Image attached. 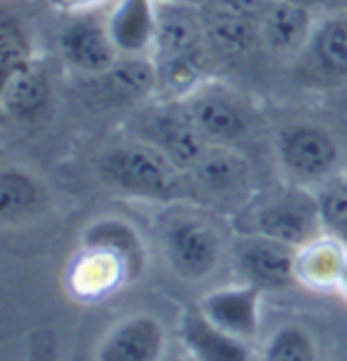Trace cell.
<instances>
[{
	"label": "cell",
	"instance_id": "obj_10",
	"mask_svg": "<svg viewBox=\"0 0 347 361\" xmlns=\"http://www.w3.org/2000/svg\"><path fill=\"white\" fill-rule=\"evenodd\" d=\"M165 353V329L150 314H136L118 323L99 343L102 361H154Z\"/></svg>",
	"mask_w": 347,
	"mask_h": 361
},
{
	"label": "cell",
	"instance_id": "obj_7",
	"mask_svg": "<svg viewBox=\"0 0 347 361\" xmlns=\"http://www.w3.org/2000/svg\"><path fill=\"white\" fill-rule=\"evenodd\" d=\"M233 256L246 282L264 288H286L295 276L297 247L262 233H244L233 244Z\"/></svg>",
	"mask_w": 347,
	"mask_h": 361
},
{
	"label": "cell",
	"instance_id": "obj_29",
	"mask_svg": "<svg viewBox=\"0 0 347 361\" xmlns=\"http://www.w3.org/2000/svg\"><path fill=\"white\" fill-rule=\"evenodd\" d=\"M337 293L343 296L347 300V258L346 266H343V272H341V280H339V286H337Z\"/></svg>",
	"mask_w": 347,
	"mask_h": 361
},
{
	"label": "cell",
	"instance_id": "obj_11",
	"mask_svg": "<svg viewBox=\"0 0 347 361\" xmlns=\"http://www.w3.org/2000/svg\"><path fill=\"white\" fill-rule=\"evenodd\" d=\"M145 140L157 147L171 163L177 164L183 173H187L207 150L209 142L197 130L187 110L169 112L163 110L149 122Z\"/></svg>",
	"mask_w": 347,
	"mask_h": 361
},
{
	"label": "cell",
	"instance_id": "obj_5",
	"mask_svg": "<svg viewBox=\"0 0 347 361\" xmlns=\"http://www.w3.org/2000/svg\"><path fill=\"white\" fill-rule=\"evenodd\" d=\"M128 254L120 247L85 242V247L67 268V288L83 302L112 295L128 276Z\"/></svg>",
	"mask_w": 347,
	"mask_h": 361
},
{
	"label": "cell",
	"instance_id": "obj_9",
	"mask_svg": "<svg viewBox=\"0 0 347 361\" xmlns=\"http://www.w3.org/2000/svg\"><path fill=\"white\" fill-rule=\"evenodd\" d=\"M157 29L150 57L166 59L207 53L201 8L179 0H154Z\"/></svg>",
	"mask_w": 347,
	"mask_h": 361
},
{
	"label": "cell",
	"instance_id": "obj_2",
	"mask_svg": "<svg viewBox=\"0 0 347 361\" xmlns=\"http://www.w3.org/2000/svg\"><path fill=\"white\" fill-rule=\"evenodd\" d=\"M161 246L171 268L187 280L212 276L221 260V238L197 209H173L161 224Z\"/></svg>",
	"mask_w": 347,
	"mask_h": 361
},
{
	"label": "cell",
	"instance_id": "obj_15",
	"mask_svg": "<svg viewBox=\"0 0 347 361\" xmlns=\"http://www.w3.org/2000/svg\"><path fill=\"white\" fill-rule=\"evenodd\" d=\"M106 27L120 55H150L157 29L154 0H114Z\"/></svg>",
	"mask_w": 347,
	"mask_h": 361
},
{
	"label": "cell",
	"instance_id": "obj_13",
	"mask_svg": "<svg viewBox=\"0 0 347 361\" xmlns=\"http://www.w3.org/2000/svg\"><path fill=\"white\" fill-rule=\"evenodd\" d=\"M311 13L313 8L286 0H274L258 18L262 45L276 55H295L305 49L315 27Z\"/></svg>",
	"mask_w": 347,
	"mask_h": 361
},
{
	"label": "cell",
	"instance_id": "obj_14",
	"mask_svg": "<svg viewBox=\"0 0 347 361\" xmlns=\"http://www.w3.org/2000/svg\"><path fill=\"white\" fill-rule=\"evenodd\" d=\"M61 49L66 59L83 73L104 75L120 57L106 23L78 20L61 35Z\"/></svg>",
	"mask_w": 347,
	"mask_h": 361
},
{
	"label": "cell",
	"instance_id": "obj_22",
	"mask_svg": "<svg viewBox=\"0 0 347 361\" xmlns=\"http://www.w3.org/2000/svg\"><path fill=\"white\" fill-rule=\"evenodd\" d=\"M47 96H49L47 82L33 66L23 67L2 80L0 102L6 114L18 116V118L33 116L45 106Z\"/></svg>",
	"mask_w": 347,
	"mask_h": 361
},
{
	"label": "cell",
	"instance_id": "obj_31",
	"mask_svg": "<svg viewBox=\"0 0 347 361\" xmlns=\"http://www.w3.org/2000/svg\"><path fill=\"white\" fill-rule=\"evenodd\" d=\"M286 2H295V4H300V6H307V8L323 6V0H286Z\"/></svg>",
	"mask_w": 347,
	"mask_h": 361
},
{
	"label": "cell",
	"instance_id": "obj_8",
	"mask_svg": "<svg viewBox=\"0 0 347 361\" xmlns=\"http://www.w3.org/2000/svg\"><path fill=\"white\" fill-rule=\"evenodd\" d=\"M284 169L303 183L327 179L339 159V148L317 126L298 124L284 132L279 142Z\"/></svg>",
	"mask_w": 347,
	"mask_h": 361
},
{
	"label": "cell",
	"instance_id": "obj_24",
	"mask_svg": "<svg viewBox=\"0 0 347 361\" xmlns=\"http://www.w3.org/2000/svg\"><path fill=\"white\" fill-rule=\"evenodd\" d=\"M317 347L311 335L298 327H282L262 347V360L268 361H313Z\"/></svg>",
	"mask_w": 347,
	"mask_h": 361
},
{
	"label": "cell",
	"instance_id": "obj_17",
	"mask_svg": "<svg viewBox=\"0 0 347 361\" xmlns=\"http://www.w3.org/2000/svg\"><path fill=\"white\" fill-rule=\"evenodd\" d=\"M201 17L205 43L212 53L221 57H242L256 45H262L256 18L242 17L215 6H203Z\"/></svg>",
	"mask_w": 347,
	"mask_h": 361
},
{
	"label": "cell",
	"instance_id": "obj_20",
	"mask_svg": "<svg viewBox=\"0 0 347 361\" xmlns=\"http://www.w3.org/2000/svg\"><path fill=\"white\" fill-rule=\"evenodd\" d=\"M307 47L323 71L347 75V8H333L317 20Z\"/></svg>",
	"mask_w": 347,
	"mask_h": 361
},
{
	"label": "cell",
	"instance_id": "obj_21",
	"mask_svg": "<svg viewBox=\"0 0 347 361\" xmlns=\"http://www.w3.org/2000/svg\"><path fill=\"white\" fill-rule=\"evenodd\" d=\"M154 63L159 71V92H163L169 99L183 102L195 94L205 80L207 53L154 59Z\"/></svg>",
	"mask_w": 347,
	"mask_h": 361
},
{
	"label": "cell",
	"instance_id": "obj_26",
	"mask_svg": "<svg viewBox=\"0 0 347 361\" xmlns=\"http://www.w3.org/2000/svg\"><path fill=\"white\" fill-rule=\"evenodd\" d=\"M31 66V51L17 20L4 17L0 25V71L2 80L23 67Z\"/></svg>",
	"mask_w": 347,
	"mask_h": 361
},
{
	"label": "cell",
	"instance_id": "obj_27",
	"mask_svg": "<svg viewBox=\"0 0 347 361\" xmlns=\"http://www.w3.org/2000/svg\"><path fill=\"white\" fill-rule=\"evenodd\" d=\"M274 0H212L207 6L224 8V11H230V13H236V15L258 20L268 11V6Z\"/></svg>",
	"mask_w": 347,
	"mask_h": 361
},
{
	"label": "cell",
	"instance_id": "obj_12",
	"mask_svg": "<svg viewBox=\"0 0 347 361\" xmlns=\"http://www.w3.org/2000/svg\"><path fill=\"white\" fill-rule=\"evenodd\" d=\"M346 258V242L333 233L323 231L311 242L297 247V256H295L297 282L311 290H325V293L337 290Z\"/></svg>",
	"mask_w": 347,
	"mask_h": 361
},
{
	"label": "cell",
	"instance_id": "obj_1",
	"mask_svg": "<svg viewBox=\"0 0 347 361\" xmlns=\"http://www.w3.org/2000/svg\"><path fill=\"white\" fill-rule=\"evenodd\" d=\"M104 183L130 197L179 201L189 197L185 173L150 142H130L108 150L98 163Z\"/></svg>",
	"mask_w": 347,
	"mask_h": 361
},
{
	"label": "cell",
	"instance_id": "obj_4",
	"mask_svg": "<svg viewBox=\"0 0 347 361\" xmlns=\"http://www.w3.org/2000/svg\"><path fill=\"white\" fill-rule=\"evenodd\" d=\"M254 233L300 247L323 233L317 195L293 187L262 201L254 212Z\"/></svg>",
	"mask_w": 347,
	"mask_h": 361
},
{
	"label": "cell",
	"instance_id": "obj_16",
	"mask_svg": "<svg viewBox=\"0 0 347 361\" xmlns=\"http://www.w3.org/2000/svg\"><path fill=\"white\" fill-rule=\"evenodd\" d=\"M179 337L191 357L203 361H246L252 347L212 325L197 307L185 311L179 323Z\"/></svg>",
	"mask_w": 347,
	"mask_h": 361
},
{
	"label": "cell",
	"instance_id": "obj_23",
	"mask_svg": "<svg viewBox=\"0 0 347 361\" xmlns=\"http://www.w3.org/2000/svg\"><path fill=\"white\" fill-rule=\"evenodd\" d=\"M37 201L39 189L27 173L18 169H4L0 173V219L4 224L27 217L33 212Z\"/></svg>",
	"mask_w": 347,
	"mask_h": 361
},
{
	"label": "cell",
	"instance_id": "obj_30",
	"mask_svg": "<svg viewBox=\"0 0 347 361\" xmlns=\"http://www.w3.org/2000/svg\"><path fill=\"white\" fill-rule=\"evenodd\" d=\"M323 6L325 8H347V0H323Z\"/></svg>",
	"mask_w": 347,
	"mask_h": 361
},
{
	"label": "cell",
	"instance_id": "obj_6",
	"mask_svg": "<svg viewBox=\"0 0 347 361\" xmlns=\"http://www.w3.org/2000/svg\"><path fill=\"white\" fill-rule=\"evenodd\" d=\"M260 298L262 288L244 280L238 286H221L207 293L197 309L219 331L252 347L260 333Z\"/></svg>",
	"mask_w": 347,
	"mask_h": 361
},
{
	"label": "cell",
	"instance_id": "obj_18",
	"mask_svg": "<svg viewBox=\"0 0 347 361\" xmlns=\"http://www.w3.org/2000/svg\"><path fill=\"white\" fill-rule=\"evenodd\" d=\"M201 90V87H199ZM191 94L183 99L185 110L209 145H228L244 136L246 120L228 99L212 94Z\"/></svg>",
	"mask_w": 347,
	"mask_h": 361
},
{
	"label": "cell",
	"instance_id": "obj_3",
	"mask_svg": "<svg viewBox=\"0 0 347 361\" xmlns=\"http://www.w3.org/2000/svg\"><path fill=\"white\" fill-rule=\"evenodd\" d=\"M187 191L193 201L209 207L244 205L252 185V173L242 154L228 145H209L187 173Z\"/></svg>",
	"mask_w": 347,
	"mask_h": 361
},
{
	"label": "cell",
	"instance_id": "obj_25",
	"mask_svg": "<svg viewBox=\"0 0 347 361\" xmlns=\"http://www.w3.org/2000/svg\"><path fill=\"white\" fill-rule=\"evenodd\" d=\"M317 203L323 230L347 244V173L339 179L329 180L321 193H317Z\"/></svg>",
	"mask_w": 347,
	"mask_h": 361
},
{
	"label": "cell",
	"instance_id": "obj_19",
	"mask_svg": "<svg viewBox=\"0 0 347 361\" xmlns=\"http://www.w3.org/2000/svg\"><path fill=\"white\" fill-rule=\"evenodd\" d=\"M102 78L114 98L126 102H138L159 92V71L150 55H120Z\"/></svg>",
	"mask_w": 347,
	"mask_h": 361
},
{
	"label": "cell",
	"instance_id": "obj_28",
	"mask_svg": "<svg viewBox=\"0 0 347 361\" xmlns=\"http://www.w3.org/2000/svg\"><path fill=\"white\" fill-rule=\"evenodd\" d=\"M51 6L59 13L67 15H83V13H92L99 6L114 2V0H49Z\"/></svg>",
	"mask_w": 347,
	"mask_h": 361
}]
</instances>
